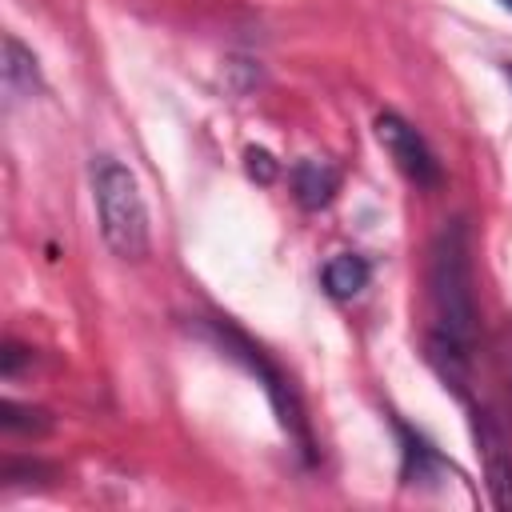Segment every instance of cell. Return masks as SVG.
I'll use <instances>...</instances> for the list:
<instances>
[{"instance_id":"cell-4","label":"cell","mask_w":512,"mask_h":512,"mask_svg":"<svg viewBox=\"0 0 512 512\" xmlns=\"http://www.w3.org/2000/svg\"><path fill=\"white\" fill-rule=\"evenodd\" d=\"M376 140L384 144V152L396 160V168L416 184V188H440L444 172L440 160L432 156V148L424 144V136L396 112H380L376 116Z\"/></svg>"},{"instance_id":"cell-10","label":"cell","mask_w":512,"mask_h":512,"mask_svg":"<svg viewBox=\"0 0 512 512\" xmlns=\"http://www.w3.org/2000/svg\"><path fill=\"white\" fill-rule=\"evenodd\" d=\"M244 168H248V176L260 180V184H272V180H276V160H272L264 148H248V152H244Z\"/></svg>"},{"instance_id":"cell-8","label":"cell","mask_w":512,"mask_h":512,"mask_svg":"<svg viewBox=\"0 0 512 512\" xmlns=\"http://www.w3.org/2000/svg\"><path fill=\"white\" fill-rule=\"evenodd\" d=\"M368 276H372V268H368V260L356 256V252H340V256H332V260L324 264V288H328V296H336V300H352L356 292H364Z\"/></svg>"},{"instance_id":"cell-3","label":"cell","mask_w":512,"mask_h":512,"mask_svg":"<svg viewBox=\"0 0 512 512\" xmlns=\"http://www.w3.org/2000/svg\"><path fill=\"white\" fill-rule=\"evenodd\" d=\"M212 336H216V344L232 356V360H240L252 376H260L264 380V392H268V400H272V408H276V416H280V424H284V432L300 444V452L312 460V436H308V424H304V416H300V404H296V396H292V388L284 384V376L264 360V352L248 340V336H240L232 324H212Z\"/></svg>"},{"instance_id":"cell-5","label":"cell","mask_w":512,"mask_h":512,"mask_svg":"<svg viewBox=\"0 0 512 512\" xmlns=\"http://www.w3.org/2000/svg\"><path fill=\"white\" fill-rule=\"evenodd\" d=\"M472 424H476V440H480L484 480H488L492 504L496 508H512V448H508L504 432L496 428V420L488 412H476Z\"/></svg>"},{"instance_id":"cell-13","label":"cell","mask_w":512,"mask_h":512,"mask_svg":"<svg viewBox=\"0 0 512 512\" xmlns=\"http://www.w3.org/2000/svg\"><path fill=\"white\" fill-rule=\"evenodd\" d=\"M508 76H512V64H508Z\"/></svg>"},{"instance_id":"cell-2","label":"cell","mask_w":512,"mask_h":512,"mask_svg":"<svg viewBox=\"0 0 512 512\" xmlns=\"http://www.w3.org/2000/svg\"><path fill=\"white\" fill-rule=\"evenodd\" d=\"M92 200H96L104 244L120 260H140L148 252V208H144L136 176L120 160L96 156L92 160Z\"/></svg>"},{"instance_id":"cell-11","label":"cell","mask_w":512,"mask_h":512,"mask_svg":"<svg viewBox=\"0 0 512 512\" xmlns=\"http://www.w3.org/2000/svg\"><path fill=\"white\" fill-rule=\"evenodd\" d=\"M32 352H24L20 344H4V376H16V368H20V360H28Z\"/></svg>"},{"instance_id":"cell-12","label":"cell","mask_w":512,"mask_h":512,"mask_svg":"<svg viewBox=\"0 0 512 512\" xmlns=\"http://www.w3.org/2000/svg\"><path fill=\"white\" fill-rule=\"evenodd\" d=\"M500 4H504V8H512V0H500Z\"/></svg>"},{"instance_id":"cell-1","label":"cell","mask_w":512,"mask_h":512,"mask_svg":"<svg viewBox=\"0 0 512 512\" xmlns=\"http://www.w3.org/2000/svg\"><path fill=\"white\" fill-rule=\"evenodd\" d=\"M428 288L436 304L440 332L464 348L476 336V288H472V260H468V232L460 220H448L432 244Z\"/></svg>"},{"instance_id":"cell-9","label":"cell","mask_w":512,"mask_h":512,"mask_svg":"<svg viewBox=\"0 0 512 512\" xmlns=\"http://www.w3.org/2000/svg\"><path fill=\"white\" fill-rule=\"evenodd\" d=\"M0 424L8 428V432H48V412H40V408H20V404H12V400H4L0 404Z\"/></svg>"},{"instance_id":"cell-6","label":"cell","mask_w":512,"mask_h":512,"mask_svg":"<svg viewBox=\"0 0 512 512\" xmlns=\"http://www.w3.org/2000/svg\"><path fill=\"white\" fill-rule=\"evenodd\" d=\"M336 188H340V172L328 160H312V156L308 160H296V168H292V192H296L300 208H308V212L328 208L332 196H336Z\"/></svg>"},{"instance_id":"cell-7","label":"cell","mask_w":512,"mask_h":512,"mask_svg":"<svg viewBox=\"0 0 512 512\" xmlns=\"http://www.w3.org/2000/svg\"><path fill=\"white\" fill-rule=\"evenodd\" d=\"M4 92L8 100H24L40 88V72H36V56L16 40V36H4Z\"/></svg>"}]
</instances>
